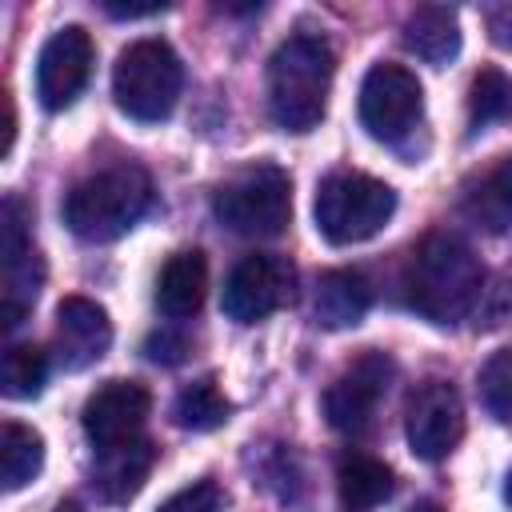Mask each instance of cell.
<instances>
[{"instance_id":"obj_2","label":"cell","mask_w":512,"mask_h":512,"mask_svg":"<svg viewBox=\"0 0 512 512\" xmlns=\"http://www.w3.org/2000/svg\"><path fill=\"white\" fill-rule=\"evenodd\" d=\"M336 56L324 36L296 32L268 60V112L284 132H308L320 124Z\"/></svg>"},{"instance_id":"obj_22","label":"cell","mask_w":512,"mask_h":512,"mask_svg":"<svg viewBox=\"0 0 512 512\" xmlns=\"http://www.w3.org/2000/svg\"><path fill=\"white\" fill-rule=\"evenodd\" d=\"M228 416H232V404L224 400V392L212 376L192 380L172 404V420L188 432H212V428L228 424Z\"/></svg>"},{"instance_id":"obj_18","label":"cell","mask_w":512,"mask_h":512,"mask_svg":"<svg viewBox=\"0 0 512 512\" xmlns=\"http://www.w3.org/2000/svg\"><path fill=\"white\" fill-rule=\"evenodd\" d=\"M404 48L432 68H444L460 52V20L444 4H420L404 20Z\"/></svg>"},{"instance_id":"obj_15","label":"cell","mask_w":512,"mask_h":512,"mask_svg":"<svg viewBox=\"0 0 512 512\" xmlns=\"http://www.w3.org/2000/svg\"><path fill=\"white\" fill-rule=\"evenodd\" d=\"M152 464H156V448L144 436L140 440H128V444H116V448H104V452H96L92 488L100 492V500L124 504V500H132L144 488Z\"/></svg>"},{"instance_id":"obj_21","label":"cell","mask_w":512,"mask_h":512,"mask_svg":"<svg viewBox=\"0 0 512 512\" xmlns=\"http://www.w3.org/2000/svg\"><path fill=\"white\" fill-rule=\"evenodd\" d=\"M44 468V440L36 428L20 424V420H4L0 428V480L4 492H20L24 484H32Z\"/></svg>"},{"instance_id":"obj_29","label":"cell","mask_w":512,"mask_h":512,"mask_svg":"<svg viewBox=\"0 0 512 512\" xmlns=\"http://www.w3.org/2000/svg\"><path fill=\"white\" fill-rule=\"evenodd\" d=\"M104 8H108L112 16H128V20H132V16H156V12H164V4H112V0H108Z\"/></svg>"},{"instance_id":"obj_13","label":"cell","mask_w":512,"mask_h":512,"mask_svg":"<svg viewBox=\"0 0 512 512\" xmlns=\"http://www.w3.org/2000/svg\"><path fill=\"white\" fill-rule=\"evenodd\" d=\"M112 344L108 312L88 296H64L56 304V360L68 372L96 364Z\"/></svg>"},{"instance_id":"obj_10","label":"cell","mask_w":512,"mask_h":512,"mask_svg":"<svg viewBox=\"0 0 512 512\" xmlns=\"http://www.w3.org/2000/svg\"><path fill=\"white\" fill-rule=\"evenodd\" d=\"M148 408H152V396H148V388L140 380H108V384H100L84 400V412H80L88 444L96 452H104V448L140 440Z\"/></svg>"},{"instance_id":"obj_19","label":"cell","mask_w":512,"mask_h":512,"mask_svg":"<svg viewBox=\"0 0 512 512\" xmlns=\"http://www.w3.org/2000/svg\"><path fill=\"white\" fill-rule=\"evenodd\" d=\"M396 488V476L384 460L368 456V452H344L336 464V492L344 512H372L376 504H384Z\"/></svg>"},{"instance_id":"obj_31","label":"cell","mask_w":512,"mask_h":512,"mask_svg":"<svg viewBox=\"0 0 512 512\" xmlns=\"http://www.w3.org/2000/svg\"><path fill=\"white\" fill-rule=\"evenodd\" d=\"M504 500H508V504H512V472H508V476H504Z\"/></svg>"},{"instance_id":"obj_25","label":"cell","mask_w":512,"mask_h":512,"mask_svg":"<svg viewBox=\"0 0 512 512\" xmlns=\"http://www.w3.org/2000/svg\"><path fill=\"white\" fill-rule=\"evenodd\" d=\"M508 108H512V80L500 68H480L468 92V124L488 128L492 120L508 116Z\"/></svg>"},{"instance_id":"obj_30","label":"cell","mask_w":512,"mask_h":512,"mask_svg":"<svg viewBox=\"0 0 512 512\" xmlns=\"http://www.w3.org/2000/svg\"><path fill=\"white\" fill-rule=\"evenodd\" d=\"M408 512H444V508H440L436 500H416V504H412Z\"/></svg>"},{"instance_id":"obj_24","label":"cell","mask_w":512,"mask_h":512,"mask_svg":"<svg viewBox=\"0 0 512 512\" xmlns=\"http://www.w3.org/2000/svg\"><path fill=\"white\" fill-rule=\"evenodd\" d=\"M476 392H480V404L492 420H512V344L496 348L480 364Z\"/></svg>"},{"instance_id":"obj_1","label":"cell","mask_w":512,"mask_h":512,"mask_svg":"<svg viewBox=\"0 0 512 512\" xmlns=\"http://www.w3.org/2000/svg\"><path fill=\"white\" fill-rule=\"evenodd\" d=\"M484 292V268L476 252L444 232L420 240L404 268V304L424 316L428 324H456L464 320Z\"/></svg>"},{"instance_id":"obj_16","label":"cell","mask_w":512,"mask_h":512,"mask_svg":"<svg viewBox=\"0 0 512 512\" xmlns=\"http://www.w3.org/2000/svg\"><path fill=\"white\" fill-rule=\"evenodd\" d=\"M372 304V284L356 268H332L312 288V320L320 328H352Z\"/></svg>"},{"instance_id":"obj_11","label":"cell","mask_w":512,"mask_h":512,"mask_svg":"<svg viewBox=\"0 0 512 512\" xmlns=\"http://www.w3.org/2000/svg\"><path fill=\"white\" fill-rule=\"evenodd\" d=\"M92 72V36L80 24H64L60 32H52L40 48L36 60V96L48 112L68 108Z\"/></svg>"},{"instance_id":"obj_32","label":"cell","mask_w":512,"mask_h":512,"mask_svg":"<svg viewBox=\"0 0 512 512\" xmlns=\"http://www.w3.org/2000/svg\"><path fill=\"white\" fill-rule=\"evenodd\" d=\"M56 512H76V504H60V508H56Z\"/></svg>"},{"instance_id":"obj_4","label":"cell","mask_w":512,"mask_h":512,"mask_svg":"<svg viewBox=\"0 0 512 512\" xmlns=\"http://www.w3.org/2000/svg\"><path fill=\"white\" fill-rule=\"evenodd\" d=\"M180 88H184V68L168 40L148 36V40L128 44L116 56L112 96L124 116H132L140 124H160L164 116H172Z\"/></svg>"},{"instance_id":"obj_14","label":"cell","mask_w":512,"mask_h":512,"mask_svg":"<svg viewBox=\"0 0 512 512\" xmlns=\"http://www.w3.org/2000/svg\"><path fill=\"white\" fill-rule=\"evenodd\" d=\"M460 212L480 232H492V236L512 232V156H496L484 172H476L464 184Z\"/></svg>"},{"instance_id":"obj_8","label":"cell","mask_w":512,"mask_h":512,"mask_svg":"<svg viewBox=\"0 0 512 512\" xmlns=\"http://www.w3.org/2000/svg\"><path fill=\"white\" fill-rule=\"evenodd\" d=\"M296 292V268L288 256L276 252H252L244 256L228 280H224V316L236 324H256L272 312H280Z\"/></svg>"},{"instance_id":"obj_23","label":"cell","mask_w":512,"mask_h":512,"mask_svg":"<svg viewBox=\"0 0 512 512\" xmlns=\"http://www.w3.org/2000/svg\"><path fill=\"white\" fill-rule=\"evenodd\" d=\"M48 380V352L36 344H8L0 364V388L8 400H32L40 396Z\"/></svg>"},{"instance_id":"obj_17","label":"cell","mask_w":512,"mask_h":512,"mask_svg":"<svg viewBox=\"0 0 512 512\" xmlns=\"http://www.w3.org/2000/svg\"><path fill=\"white\" fill-rule=\"evenodd\" d=\"M208 292V260L200 248H184L176 256H168V264L160 268L156 280V308L168 320H188L200 312Z\"/></svg>"},{"instance_id":"obj_3","label":"cell","mask_w":512,"mask_h":512,"mask_svg":"<svg viewBox=\"0 0 512 512\" xmlns=\"http://www.w3.org/2000/svg\"><path fill=\"white\" fill-rule=\"evenodd\" d=\"M152 204V180L136 164H116L84 176L64 196V224L84 244L120 240Z\"/></svg>"},{"instance_id":"obj_7","label":"cell","mask_w":512,"mask_h":512,"mask_svg":"<svg viewBox=\"0 0 512 512\" xmlns=\"http://www.w3.org/2000/svg\"><path fill=\"white\" fill-rule=\"evenodd\" d=\"M424 112V88L404 64H372L360 84V124L372 140H404Z\"/></svg>"},{"instance_id":"obj_27","label":"cell","mask_w":512,"mask_h":512,"mask_svg":"<svg viewBox=\"0 0 512 512\" xmlns=\"http://www.w3.org/2000/svg\"><path fill=\"white\" fill-rule=\"evenodd\" d=\"M184 348H188V340H184V336H172V332H156V336H148V344H144L148 360H160V364H176V360L184 356Z\"/></svg>"},{"instance_id":"obj_6","label":"cell","mask_w":512,"mask_h":512,"mask_svg":"<svg viewBox=\"0 0 512 512\" xmlns=\"http://www.w3.org/2000/svg\"><path fill=\"white\" fill-rule=\"evenodd\" d=\"M312 212L328 244H360L392 220L396 192L384 180L364 172H332L320 180Z\"/></svg>"},{"instance_id":"obj_26","label":"cell","mask_w":512,"mask_h":512,"mask_svg":"<svg viewBox=\"0 0 512 512\" xmlns=\"http://www.w3.org/2000/svg\"><path fill=\"white\" fill-rule=\"evenodd\" d=\"M156 512H220V488L212 480L188 484V488L172 492Z\"/></svg>"},{"instance_id":"obj_28","label":"cell","mask_w":512,"mask_h":512,"mask_svg":"<svg viewBox=\"0 0 512 512\" xmlns=\"http://www.w3.org/2000/svg\"><path fill=\"white\" fill-rule=\"evenodd\" d=\"M488 28H492V40L500 48H512V4H500L488 12Z\"/></svg>"},{"instance_id":"obj_20","label":"cell","mask_w":512,"mask_h":512,"mask_svg":"<svg viewBox=\"0 0 512 512\" xmlns=\"http://www.w3.org/2000/svg\"><path fill=\"white\" fill-rule=\"evenodd\" d=\"M40 280H44V264L36 248L0 260V324L4 328H16L28 316V308L40 296Z\"/></svg>"},{"instance_id":"obj_12","label":"cell","mask_w":512,"mask_h":512,"mask_svg":"<svg viewBox=\"0 0 512 512\" xmlns=\"http://www.w3.org/2000/svg\"><path fill=\"white\" fill-rule=\"evenodd\" d=\"M404 436L420 460H428V464L444 460L464 440V404H460L456 388L444 380H428L408 404Z\"/></svg>"},{"instance_id":"obj_9","label":"cell","mask_w":512,"mask_h":512,"mask_svg":"<svg viewBox=\"0 0 512 512\" xmlns=\"http://www.w3.org/2000/svg\"><path fill=\"white\" fill-rule=\"evenodd\" d=\"M392 376H396V364L384 352H376V348L364 352L360 360H352L328 384V392H324V416H328V424L336 432H344V436L368 432V424L376 416V404L388 392Z\"/></svg>"},{"instance_id":"obj_5","label":"cell","mask_w":512,"mask_h":512,"mask_svg":"<svg viewBox=\"0 0 512 512\" xmlns=\"http://www.w3.org/2000/svg\"><path fill=\"white\" fill-rule=\"evenodd\" d=\"M216 220L252 240H272L288 228L292 216V180L276 164H252L228 176L212 196Z\"/></svg>"}]
</instances>
